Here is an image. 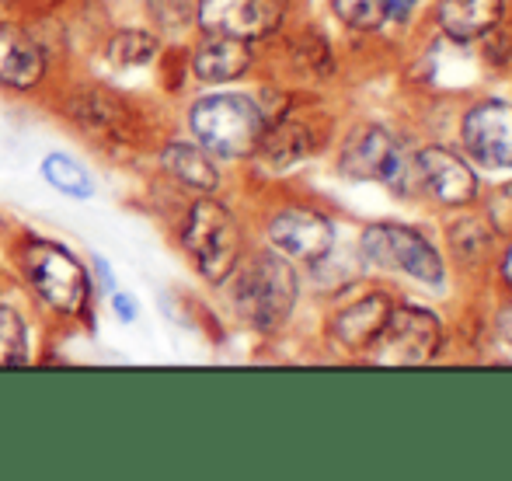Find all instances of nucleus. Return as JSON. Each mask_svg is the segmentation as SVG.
<instances>
[{
    "label": "nucleus",
    "instance_id": "obj_8",
    "mask_svg": "<svg viewBox=\"0 0 512 481\" xmlns=\"http://www.w3.org/2000/svg\"><path fill=\"white\" fill-rule=\"evenodd\" d=\"M408 196H429L439 206H464L478 196V178L446 147H422L418 154L408 157L405 175Z\"/></svg>",
    "mask_w": 512,
    "mask_h": 481
},
{
    "label": "nucleus",
    "instance_id": "obj_29",
    "mask_svg": "<svg viewBox=\"0 0 512 481\" xmlns=\"http://www.w3.org/2000/svg\"><path fill=\"white\" fill-rule=\"evenodd\" d=\"M21 0H0V7H18Z\"/></svg>",
    "mask_w": 512,
    "mask_h": 481
},
{
    "label": "nucleus",
    "instance_id": "obj_25",
    "mask_svg": "<svg viewBox=\"0 0 512 481\" xmlns=\"http://www.w3.org/2000/svg\"><path fill=\"white\" fill-rule=\"evenodd\" d=\"M91 269H95V276H98V279H102V286H105V290H108V293H112V290H115V286H119V283H115L112 269H108V262H105V258H102V255H91Z\"/></svg>",
    "mask_w": 512,
    "mask_h": 481
},
{
    "label": "nucleus",
    "instance_id": "obj_21",
    "mask_svg": "<svg viewBox=\"0 0 512 481\" xmlns=\"http://www.w3.org/2000/svg\"><path fill=\"white\" fill-rule=\"evenodd\" d=\"M28 363V325L18 307L0 304V370Z\"/></svg>",
    "mask_w": 512,
    "mask_h": 481
},
{
    "label": "nucleus",
    "instance_id": "obj_26",
    "mask_svg": "<svg viewBox=\"0 0 512 481\" xmlns=\"http://www.w3.org/2000/svg\"><path fill=\"white\" fill-rule=\"evenodd\" d=\"M499 335H502V342L512 349V300L499 311Z\"/></svg>",
    "mask_w": 512,
    "mask_h": 481
},
{
    "label": "nucleus",
    "instance_id": "obj_2",
    "mask_svg": "<svg viewBox=\"0 0 512 481\" xmlns=\"http://www.w3.org/2000/svg\"><path fill=\"white\" fill-rule=\"evenodd\" d=\"M269 112L248 95H206L189 109L192 140L220 161L255 157Z\"/></svg>",
    "mask_w": 512,
    "mask_h": 481
},
{
    "label": "nucleus",
    "instance_id": "obj_19",
    "mask_svg": "<svg viewBox=\"0 0 512 481\" xmlns=\"http://www.w3.org/2000/svg\"><path fill=\"white\" fill-rule=\"evenodd\" d=\"M161 53V39L147 28H115L102 46V60L112 70H140L150 67Z\"/></svg>",
    "mask_w": 512,
    "mask_h": 481
},
{
    "label": "nucleus",
    "instance_id": "obj_15",
    "mask_svg": "<svg viewBox=\"0 0 512 481\" xmlns=\"http://www.w3.org/2000/svg\"><path fill=\"white\" fill-rule=\"evenodd\" d=\"M251 42L230 35H206L189 56V70L203 84H230L251 70Z\"/></svg>",
    "mask_w": 512,
    "mask_h": 481
},
{
    "label": "nucleus",
    "instance_id": "obj_5",
    "mask_svg": "<svg viewBox=\"0 0 512 481\" xmlns=\"http://www.w3.org/2000/svg\"><path fill=\"white\" fill-rule=\"evenodd\" d=\"M63 112L84 136L102 143L105 150H136L147 133L143 112L126 95L108 91L102 84H84V88L70 91Z\"/></svg>",
    "mask_w": 512,
    "mask_h": 481
},
{
    "label": "nucleus",
    "instance_id": "obj_22",
    "mask_svg": "<svg viewBox=\"0 0 512 481\" xmlns=\"http://www.w3.org/2000/svg\"><path fill=\"white\" fill-rule=\"evenodd\" d=\"M331 7L342 18V25L356 32H373L391 18V0H331Z\"/></svg>",
    "mask_w": 512,
    "mask_h": 481
},
{
    "label": "nucleus",
    "instance_id": "obj_18",
    "mask_svg": "<svg viewBox=\"0 0 512 481\" xmlns=\"http://www.w3.org/2000/svg\"><path fill=\"white\" fill-rule=\"evenodd\" d=\"M387 314H391V300L373 293V297H363L352 307H345V311L335 318V325H331V332H335V339L342 349L363 353V349H370V342L377 339L380 328H384Z\"/></svg>",
    "mask_w": 512,
    "mask_h": 481
},
{
    "label": "nucleus",
    "instance_id": "obj_16",
    "mask_svg": "<svg viewBox=\"0 0 512 481\" xmlns=\"http://www.w3.org/2000/svg\"><path fill=\"white\" fill-rule=\"evenodd\" d=\"M317 136L310 133V126L297 116H272L269 126H265L262 140H258L255 154L262 157L265 168L286 171L293 164H300L307 154H314Z\"/></svg>",
    "mask_w": 512,
    "mask_h": 481
},
{
    "label": "nucleus",
    "instance_id": "obj_11",
    "mask_svg": "<svg viewBox=\"0 0 512 481\" xmlns=\"http://www.w3.org/2000/svg\"><path fill=\"white\" fill-rule=\"evenodd\" d=\"M464 147L485 168H512V105L481 102L464 116Z\"/></svg>",
    "mask_w": 512,
    "mask_h": 481
},
{
    "label": "nucleus",
    "instance_id": "obj_17",
    "mask_svg": "<svg viewBox=\"0 0 512 481\" xmlns=\"http://www.w3.org/2000/svg\"><path fill=\"white\" fill-rule=\"evenodd\" d=\"M436 18L453 42H474L502 21V0H439Z\"/></svg>",
    "mask_w": 512,
    "mask_h": 481
},
{
    "label": "nucleus",
    "instance_id": "obj_3",
    "mask_svg": "<svg viewBox=\"0 0 512 481\" xmlns=\"http://www.w3.org/2000/svg\"><path fill=\"white\" fill-rule=\"evenodd\" d=\"M178 241H182L189 262L206 283L220 286L234 276L241 265V224L237 217L213 196H199L196 203L185 210L182 227H178Z\"/></svg>",
    "mask_w": 512,
    "mask_h": 481
},
{
    "label": "nucleus",
    "instance_id": "obj_20",
    "mask_svg": "<svg viewBox=\"0 0 512 481\" xmlns=\"http://www.w3.org/2000/svg\"><path fill=\"white\" fill-rule=\"evenodd\" d=\"M39 175H42V182L49 185L53 192H60V196H67V199H95V192H98V182H95V175H91L88 168H84L77 157H70V154H46L42 157V164H39Z\"/></svg>",
    "mask_w": 512,
    "mask_h": 481
},
{
    "label": "nucleus",
    "instance_id": "obj_24",
    "mask_svg": "<svg viewBox=\"0 0 512 481\" xmlns=\"http://www.w3.org/2000/svg\"><path fill=\"white\" fill-rule=\"evenodd\" d=\"M108 304H112V314L122 321V325H133V321L140 318V300H136L133 293L112 290V293H108Z\"/></svg>",
    "mask_w": 512,
    "mask_h": 481
},
{
    "label": "nucleus",
    "instance_id": "obj_14",
    "mask_svg": "<svg viewBox=\"0 0 512 481\" xmlns=\"http://www.w3.org/2000/svg\"><path fill=\"white\" fill-rule=\"evenodd\" d=\"M161 171L196 196H213L220 189V164L196 140H168L161 147Z\"/></svg>",
    "mask_w": 512,
    "mask_h": 481
},
{
    "label": "nucleus",
    "instance_id": "obj_9",
    "mask_svg": "<svg viewBox=\"0 0 512 481\" xmlns=\"http://www.w3.org/2000/svg\"><path fill=\"white\" fill-rule=\"evenodd\" d=\"M283 0H196V25L206 35H230L241 42L269 39L283 25Z\"/></svg>",
    "mask_w": 512,
    "mask_h": 481
},
{
    "label": "nucleus",
    "instance_id": "obj_6",
    "mask_svg": "<svg viewBox=\"0 0 512 481\" xmlns=\"http://www.w3.org/2000/svg\"><path fill=\"white\" fill-rule=\"evenodd\" d=\"M443 346V325L425 307H398L387 314L384 328L370 342V360L377 366H422Z\"/></svg>",
    "mask_w": 512,
    "mask_h": 481
},
{
    "label": "nucleus",
    "instance_id": "obj_12",
    "mask_svg": "<svg viewBox=\"0 0 512 481\" xmlns=\"http://www.w3.org/2000/svg\"><path fill=\"white\" fill-rule=\"evenodd\" d=\"M46 49L28 28L14 21H0V88L28 95L46 81Z\"/></svg>",
    "mask_w": 512,
    "mask_h": 481
},
{
    "label": "nucleus",
    "instance_id": "obj_13",
    "mask_svg": "<svg viewBox=\"0 0 512 481\" xmlns=\"http://www.w3.org/2000/svg\"><path fill=\"white\" fill-rule=\"evenodd\" d=\"M401 150L394 136L380 126H356L345 136V147L338 154V171L352 182H380L394 171Z\"/></svg>",
    "mask_w": 512,
    "mask_h": 481
},
{
    "label": "nucleus",
    "instance_id": "obj_10",
    "mask_svg": "<svg viewBox=\"0 0 512 481\" xmlns=\"http://www.w3.org/2000/svg\"><path fill=\"white\" fill-rule=\"evenodd\" d=\"M269 241L279 255L317 265L335 248V227L321 213L293 206V210H283L269 220Z\"/></svg>",
    "mask_w": 512,
    "mask_h": 481
},
{
    "label": "nucleus",
    "instance_id": "obj_28",
    "mask_svg": "<svg viewBox=\"0 0 512 481\" xmlns=\"http://www.w3.org/2000/svg\"><path fill=\"white\" fill-rule=\"evenodd\" d=\"M502 279L512 286V244H509V251H506V258H502Z\"/></svg>",
    "mask_w": 512,
    "mask_h": 481
},
{
    "label": "nucleus",
    "instance_id": "obj_1",
    "mask_svg": "<svg viewBox=\"0 0 512 481\" xmlns=\"http://www.w3.org/2000/svg\"><path fill=\"white\" fill-rule=\"evenodd\" d=\"M18 269L25 286L53 314L70 321L91 318L95 304V272L60 241L25 238L18 248Z\"/></svg>",
    "mask_w": 512,
    "mask_h": 481
},
{
    "label": "nucleus",
    "instance_id": "obj_23",
    "mask_svg": "<svg viewBox=\"0 0 512 481\" xmlns=\"http://www.w3.org/2000/svg\"><path fill=\"white\" fill-rule=\"evenodd\" d=\"M150 18L164 28V32H178L185 25H196V4L192 0H150Z\"/></svg>",
    "mask_w": 512,
    "mask_h": 481
},
{
    "label": "nucleus",
    "instance_id": "obj_27",
    "mask_svg": "<svg viewBox=\"0 0 512 481\" xmlns=\"http://www.w3.org/2000/svg\"><path fill=\"white\" fill-rule=\"evenodd\" d=\"M415 4H418V0H391V18L405 21L408 14L415 11Z\"/></svg>",
    "mask_w": 512,
    "mask_h": 481
},
{
    "label": "nucleus",
    "instance_id": "obj_7",
    "mask_svg": "<svg viewBox=\"0 0 512 481\" xmlns=\"http://www.w3.org/2000/svg\"><path fill=\"white\" fill-rule=\"evenodd\" d=\"M363 258L380 269L408 272V276L422 279V283L439 286L443 283V258L418 231L401 224H373L363 231Z\"/></svg>",
    "mask_w": 512,
    "mask_h": 481
},
{
    "label": "nucleus",
    "instance_id": "obj_4",
    "mask_svg": "<svg viewBox=\"0 0 512 481\" xmlns=\"http://www.w3.org/2000/svg\"><path fill=\"white\" fill-rule=\"evenodd\" d=\"M297 297H300L297 269L279 251H258L237 272V286H234L237 314L251 328H258V332L283 328L286 318L293 314V307H297Z\"/></svg>",
    "mask_w": 512,
    "mask_h": 481
}]
</instances>
